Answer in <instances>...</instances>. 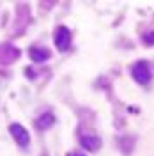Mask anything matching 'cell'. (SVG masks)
Returning <instances> with one entry per match:
<instances>
[{"instance_id": "6da1fadb", "label": "cell", "mask_w": 154, "mask_h": 156, "mask_svg": "<svg viewBox=\"0 0 154 156\" xmlns=\"http://www.w3.org/2000/svg\"><path fill=\"white\" fill-rule=\"evenodd\" d=\"M131 76L136 83L140 85H147L151 80H153V71H151V66L145 62V60H138L131 66Z\"/></svg>"}, {"instance_id": "7a4b0ae2", "label": "cell", "mask_w": 154, "mask_h": 156, "mask_svg": "<svg viewBox=\"0 0 154 156\" xmlns=\"http://www.w3.org/2000/svg\"><path fill=\"white\" fill-rule=\"evenodd\" d=\"M53 43L58 52H66L71 46V30L66 25H58L53 32Z\"/></svg>"}, {"instance_id": "3957f363", "label": "cell", "mask_w": 154, "mask_h": 156, "mask_svg": "<svg viewBox=\"0 0 154 156\" xmlns=\"http://www.w3.org/2000/svg\"><path fill=\"white\" fill-rule=\"evenodd\" d=\"M9 133L13 135V138L16 140V144L21 146V147H27V146L30 144V135H28V131H27L25 126H21L19 122H13V124L9 126Z\"/></svg>"}, {"instance_id": "277c9868", "label": "cell", "mask_w": 154, "mask_h": 156, "mask_svg": "<svg viewBox=\"0 0 154 156\" xmlns=\"http://www.w3.org/2000/svg\"><path fill=\"white\" fill-rule=\"evenodd\" d=\"M19 50L14 48L13 44H0V64H11L14 60H18Z\"/></svg>"}, {"instance_id": "5b68a950", "label": "cell", "mask_w": 154, "mask_h": 156, "mask_svg": "<svg viewBox=\"0 0 154 156\" xmlns=\"http://www.w3.org/2000/svg\"><path fill=\"white\" fill-rule=\"evenodd\" d=\"M80 144H81V146H83L87 151L96 153V151H99V149H101V144H103V142H101V138H99L97 135H92V133L89 135V133H87V135H81V136H80Z\"/></svg>"}, {"instance_id": "8992f818", "label": "cell", "mask_w": 154, "mask_h": 156, "mask_svg": "<svg viewBox=\"0 0 154 156\" xmlns=\"http://www.w3.org/2000/svg\"><path fill=\"white\" fill-rule=\"evenodd\" d=\"M28 55L34 62H44V60H48L52 57V52L48 48H43V46H32L28 50Z\"/></svg>"}, {"instance_id": "52a82bcc", "label": "cell", "mask_w": 154, "mask_h": 156, "mask_svg": "<svg viewBox=\"0 0 154 156\" xmlns=\"http://www.w3.org/2000/svg\"><path fill=\"white\" fill-rule=\"evenodd\" d=\"M53 124H55V116L52 112H44V114H41L36 119V126H37V130H41V131L50 130Z\"/></svg>"}, {"instance_id": "ba28073f", "label": "cell", "mask_w": 154, "mask_h": 156, "mask_svg": "<svg viewBox=\"0 0 154 156\" xmlns=\"http://www.w3.org/2000/svg\"><path fill=\"white\" fill-rule=\"evenodd\" d=\"M142 44H145V46H154V30H151V32H147V34L142 36Z\"/></svg>"}, {"instance_id": "9c48e42d", "label": "cell", "mask_w": 154, "mask_h": 156, "mask_svg": "<svg viewBox=\"0 0 154 156\" xmlns=\"http://www.w3.org/2000/svg\"><path fill=\"white\" fill-rule=\"evenodd\" d=\"M75 156H85V154H80V153H75Z\"/></svg>"}]
</instances>
